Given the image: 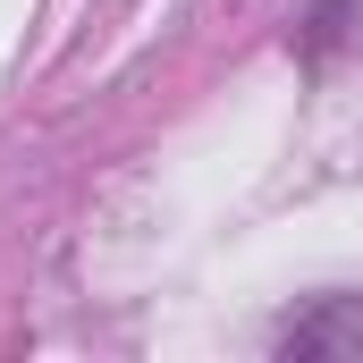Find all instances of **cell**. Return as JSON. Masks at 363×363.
I'll list each match as a JSON object with an SVG mask.
<instances>
[{"label": "cell", "mask_w": 363, "mask_h": 363, "mask_svg": "<svg viewBox=\"0 0 363 363\" xmlns=\"http://www.w3.org/2000/svg\"><path fill=\"white\" fill-rule=\"evenodd\" d=\"M279 355H363V296H330L279 330Z\"/></svg>", "instance_id": "cell-1"}]
</instances>
